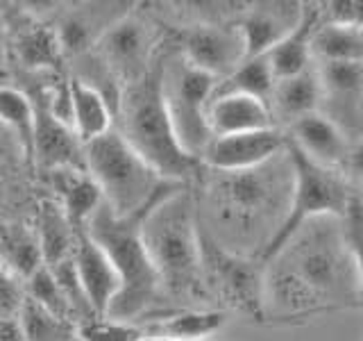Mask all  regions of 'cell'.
<instances>
[{"label": "cell", "mask_w": 363, "mask_h": 341, "mask_svg": "<svg viewBox=\"0 0 363 341\" xmlns=\"http://www.w3.org/2000/svg\"><path fill=\"white\" fill-rule=\"evenodd\" d=\"M0 341H26L16 316L0 314Z\"/></svg>", "instance_id": "36"}, {"label": "cell", "mask_w": 363, "mask_h": 341, "mask_svg": "<svg viewBox=\"0 0 363 341\" xmlns=\"http://www.w3.org/2000/svg\"><path fill=\"white\" fill-rule=\"evenodd\" d=\"M286 155L293 168V191L289 212L277 234L268 244L266 253L261 255V264H266L277 250L286 246L289 239L298 230H302L306 223L325 219V216L340 219L347 212L352 198H354V193L350 191V180L340 170L315 164L313 159L298 151L291 141L286 146Z\"/></svg>", "instance_id": "7"}, {"label": "cell", "mask_w": 363, "mask_h": 341, "mask_svg": "<svg viewBox=\"0 0 363 341\" xmlns=\"http://www.w3.org/2000/svg\"><path fill=\"white\" fill-rule=\"evenodd\" d=\"M26 341H77V325L43 310L32 298L23 301L16 314Z\"/></svg>", "instance_id": "27"}, {"label": "cell", "mask_w": 363, "mask_h": 341, "mask_svg": "<svg viewBox=\"0 0 363 341\" xmlns=\"http://www.w3.org/2000/svg\"><path fill=\"white\" fill-rule=\"evenodd\" d=\"M275 85H277V77H275V73H272L266 55H261V57H250V60H245L232 75L220 80L213 96L241 94V96L259 98V100H264L270 105Z\"/></svg>", "instance_id": "25"}, {"label": "cell", "mask_w": 363, "mask_h": 341, "mask_svg": "<svg viewBox=\"0 0 363 341\" xmlns=\"http://www.w3.org/2000/svg\"><path fill=\"white\" fill-rule=\"evenodd\" d=\"M34 234H37L43 264L52 269L73 257L79 230H75V225L68 221V216L60 202L43 200L37 214Z\"/></svg>", "instance_id": "23"}, {"label": "cell", "mask_w": 363, "mask_h": 341, "mask_svg": "<svg viewBox=\"0 0 363 341\" xmlns=\"http://www.w3.org/2000/svg\"><path fill=\"white\" fill-rule=\"evenodd\" d=\"M323 14H327V23H338V26H350L363 30V0H350V3H327Z\"/></svg>", "instance_id": "34"}, {"label": "cell", "mask_w": 363, "mask_h": 341, "mask_svg": "<svg viewBox=\"0 0 363 341\" xmlns=\"http://www.w3.org/2000/svg\"><path fill=\"white\" fill-rule=\"evenodd\" d=\"M291 191L293 168L286 153L243 173L209 170L196 193L202 232L230 253L261 261L286 219Z\"/></svg>", "instance_id": "2"}, {"label": "cell", "mask_w": 363, "mask_h": 341, "mask_svg": "<svg viewBox=\"0 0 363 341\" xmlns=\"http://www.w3.org/2000/svg\"><path fill=\"white\" fill-rule=\"evenodd\" d=\"M26 296H28V298H32L37 305H41L43 310L52 312L55 316L66 318V321L75 323L73 307H71V303H68L62 284L57 282L55 273L48 266H41L39 271H34L32 276L26 280Z\"/></svg>", "instance_id": "30"}, {"label": "cell", "mask_w": 363, "mask_h": 341, "mask_svg": "<svg viewBox=\"0 0 363 341\" xmlns=\"http://www.w3.org/2000/svg\"><path fill=\"white\" fill-rule=\"evenodd\" d=\"M152 48L155 37L147 23L128 14L102 34L94 48V55L109 68L125 89L152 68L157 62Z\"/></svg>", "instance_id": "11"}, {"label": "cell", "mask_w": 363, "mask_h": 341, "mask_svg": "<svg viewBox=\"0 0 363 341\" xmlns=\"http://www.w3.org/2000/svg\"><path fill=\"white\" fill-rule=\"evenodd\" d=\"M145 212L121 219L107 205H102L86 225L89 237L105 250L121 278V291L109 310V316L121 321L139 323L143 314H157L164 298L162 280L141 234Z\"/></svg>", "instance_id": "5"}, {"label": "cell", "mask_w": 363, "mask_h": 341, "mask_svg": "<svg viewBox=\"0 0 363 341\" xmlns=\"http://www.w3.org/2000/svg\"><path fill=\"white\" fill-rule=\"evenodd\" d=\"M286 136L298 151L313 159L315 164L334 170H343L352 148L345 128L325 112H315L295 121L286 130Z\"/></svg>", "instance_id": "13"}, {"label": "cell", "mask_w": 363, "mask_h": 341, "mask_svg": "<svg viewBox=\"0 0 363 341\" xmlns=\"http://www.w3.org/2000/svg\"><path fill=\"white\" fill-rule=\"evenodd\" d=\"M323 23V9L318 5H306L304 16L300 26L291 34H286L275 48L266 53V60L275 73L277 82L293 75H300L315 66V50H313V39L318 26Z\"/></svg>", "instance_id": "19"}, {"label": "cell", "mask_w": 363, "mask_h": 341, "mask_svg": "<svg viewBox=\"0 0 363 341\" xmlns=\"http://www.w3.org/2000/svg\"><path fill=\"white\" fill-rule=\"evenodd\" d=\"M179 48V55L191 66L200 68L202 73L216 77L218 82L232 75L247 60L238 23L200 21L184 30Z\"/></svg>", "instance_id": "10"}, {"label": "cell", "mask_w": 363, "mask_h": 341, "mask_svg": "<svg viewBox=\"0 0 363 341\" xmlns=\"http://www.w3.org/2000/svg\"><path fill=\"white\" fill-rule=\"evenodd\" d=\"M218 80L191 66L184 57L164 60V98L166 107L184 151L202 162L204 151L213 141L209 107Z\"/></svg>", "instance_id": "8"}, {"label": "cell", "mask_w": 363, "mask_h": 341, "mask_svg": "<svg viewBox=\"0 0 363 341\" xmlns=\"http://www.w3.org/2000/svg\"><path fill=\"white\" fill-rule=\"evenodd\" d=\"M289 136L279 128L213 136L202 155V166L218 173H243L270 164L286 153Z\"/></svg>", "instance_id": "12"}, {"label": "cell", "mask_w": 363, "mask_h": 341, "mask_svg": "<svg viewBox=\"0 0 363 341\" xmlns=\"http://www.w3.org/2000/svg\"><path fill=\"white\" fill-rule=\"evenodd\" d=\"M141 234L162 280L164 296L193 303L207 298L196 191L189 185L170 187L145 212Z\"/></svg>", "instance_id": "3"}, {"label": "cell", "mask_w": 363, "mask_h": 341, "mask_svg": "<svg viewBox=\"0 0 363 341\" xmlns=\"http://www.w3.org/2000/svg\"><path fill=\"white\" fill-rule=\"evenodd\" d=\"M0 253H3L5 264L11 269L16 278L26 282L34 271H39L43 264L39 242L34 232L26 230H11L3 234V244H0Z\"/></svg>", "instance_id": "29"}, {"label": "cell", "mask_w": 363, "mask_h": 341, "mask_svg": "<svg viewBox=\"0 0 363 341\" xmlns=\"http://www.w3.org/2000/svg\"><path fill=\"white\" fill-rule=\"evenodd\" d=\"M302 3H259L250 7L238 21V30L243 34L245 53L250 57H261L300 26L304 16Z\"/></svg>", "instance_id": "15"}, {"label": "cell", "mask_w": 363, "mask_h": 341, "mask_svg": "<svg viewBox=\"0 0 363 341\" xmlns=\"http://www.w3.org/2000/svg\"><path fill=\"white\" fill-rule=\"evenodd\" d=\"M209 125L213 136L277 128L268 102L241 94L213 96L209 107Z\"/></svg>", "instance_id": "20"}, {"label": "cell", "mask_w": 363, "mask_h": 341, "mask_svg": "<svg viewBox=\"0 0 363 341\" xmlns=\"http://www.w3.org/2000/svg\"><path fill=\"white\" fill-rule=\"evenodd\" d=\"M71 98H73V130L84 146L116 128V112H113L109 100L96 87H91L79 77H73Z\"/></svg>", "instance_id": "22"}, {"label": "cell", "mask_w": 363, "mask_h": 341, "mask_svg": "<svg viewBox=\"0 0 363 341\" xmlns=\"http://www.w3.org/2000/svg\"><path fill=\"white\" fill-rule=\"evenodd\" d=\"M266 323L302 325L359 307V280L336 216L306 223L266 264Z\"/></svg>", "instance_id": "1"}, {"label": "cell", "mask_w": 363, "mask_h": 341, "mask_svg": "<svg viewBox=\"0 0 363 341\" xmlns=\"http://www.w3.org/2000/svg\"><path fill=\"white\" fill-rule=\"evenodd\" d=\"M325 98L340 109L359 112L363 107V62H318Z\"/></svg>", "instance_id": "24"}, {"label": "cell", "mask_w": 363, "mask_h": 341, "mask_svg": "<svg viewBox=\"0 0 363 341\" xmlns=\"http://www.w3.org/2000/svg\"><path fill=\"white\" fill-rule=\"evenodd\" d=\"M77 341H150L141 323L96 316L77 325Z\"/></svg>", "instance_id": "31"}, {"label": "cell", "mask_w": 363, "mask_h": 341, "mask_svg": "<svg viewBox=\"0 0 363 341\" xmlns=\"http://www.w3.org/2000/svg\"><path fill=\"white\" fill-rule=\"evenodd\" d=\"M340 225H343V237L350 250L352 264L357 271L359 280V307L363 310V198L357 196L352 198L347 212L340 216Z\"/></svg>", "instance_id": "32"}, {"label": "cell", "mask_w": 363, "mask_h": 341, "mask_svg": "<svg viewBox=\"0 0 363 341\" xmlns=\"http://www.w3.org/2000/svg\"><path fill=\"white\" fill-rule=\"evenodd\" d=\"M227 323L223 307H175L157 312L143 325L150 341H200L207 339Z\"/></svg>", "instance_id": "17"}, {"label": "cell", "mask_w": 363, "mask_h": 341, "mask_svg": "<svg viewBox=\"0 0 363 341\" xmlns=\"http://www.w3.org/2000/svg\"><path fill=\"white\" fill-rule=\"evenodd\" d=\"M0 55H3V30H0Z\"/></svg>", "instance_id": "37"}, {"label": "cell", "mask_w": 363, "mask_h": 341, "mask_svg": "<svg viewBox=\"0 0 363 341\" xmlns=\"http://www.w3.org/2000/svg\"><path fill=\"white\" fill-rule=\"evenodd\" d=\"M202 271L207 296H218L227 310L266 323V276L259 259L230 253L202 232Z\"/></svg>", "instance_id": "9"}, {"label": "cell", "mask_w": 363, "mask_h": 341, "mask_svg": "<svg viewBox=\"0 0 363 341\" xmlns=\"http://www.w3.org/2000/svg\"><path fill=\"white\" fill-rule=\"evenodd\" d=\"M73 261L91 310L96 316H109L111 305L121 291V278L107 253L89 237L86 230L77 234Z\"/></svg>", "instance_id": "14"}, {"label": "cell", "mask_w": 363, "mask_h": 341, "mask_svg": "<svg viewBox=\"0 0 363 341\" xmlns=\"http://www.w3.org/2000/svg\"><path fill=\"white\" fill-rule=\"evenodd\" d=\"M23 301H26V287H21L14 273H9L5 264H0V314L16 316Z\"/></svg>", "instance_id": "33"}, {"label": "cell", "mask_w": 363, "mask_h": 341, "mask_svg": "<svg viewBox=\"0 0 363 341\" xmlns=\"http://www.w3.org/2000/svg\"><path fill=\"white\" fill-rule=\"evenodd\" d=\"M323 102L325 91L315 62V66H311L309 71L279 80L270 98V112L277 128L289 130L295 121L309 117V114L323 112Z\"/></svg>", "instance_id": "18"}, {"label": "cell", "mask_w": 363, "mask_h": 341, "mask_svg": "<svg viewBox=\"0 0 363 341\" xmlns=\"http://www.w3.org/2000/svg\"><path fill=\"white\" fill-rule=\"evenodd\" d=\"M0 123L11 128L26 148L28 157H32L34 146V125H37V105L14 87L0 85Z\"/></svg>", "instance_id": "28"}, {"label": "cell", "mask_w": 363, "mask_h": 341, "mask_svg": "<svg viewBox=\"0 0 363 341\" xmlns=\"http://www.w3.org/2000/svg\"><path fill=\"white\" fill-rule=\"evenodd\" d=\"M340 173L347 180H363V141H352L350 155Z\"/></svg>", "instance_id": "35"}, {"label": "cell", "mask_w": 363, "mask_h": 341, "mask_svg": "<svg viewBox=\"0 0 363 341\" xmlns=\"http://www.w3.org/2000/svg\"><path fill=\"white\" fill-rule=\"evenodd\" d=\"M16 57L30 71H50L62 60V45L55 28L32 26L16 37Z\"/></svg>", "instance_id": "26"}, {"label": "cell", "mask_w": 363, "mask_h": 341, "mask_svg": "<svg viewBox=\"0 0 363 341\" xmlns=\"http://www.w3.org/2000/svg\"><path fill=\"white\" fill-rule=\"evenodd\" d=\"M32 159L45 173L57 168H86L84 144L73 128L50 117L37 105V125H34Z\"/></svg>", "instance_id": "16"}, {"label": "cell", "mask_w": 363, "mask_h": 341, "mask_svg": "<svg viewBox=\"0 0 363 341\" xmlns=\"http://www.w3.org/2000/svg\"><path fill=\"white\" fill-rule=\"evenodd\" d=\"M48 175L57 193L55 200L64 207L68 221L75 225V230H86L89 221L105 205L96 180L89 175L86 168H57Z\"/></svg>", "instance_id": "21"}, {"label": "cell", "mask_w": 363, "mask_h": 341, "mask_svg": "<svg viewBox=\"0 0 363 341\" xmlns=\"http://www.w3.org/2000/svg\"><path fill=\"white\" fill-rule=\"evenodd\" d=\"M84 162L89 175L96 180L107 207L121 216H139L173 185L145 162L113 128L100 139L84 146Z\"/></svg>", "instance_id": "6"}, {"label": "cell", "mask_w": 363, "mask_h": 341, "mask_svg": "<svg viewBox=\"0 0 363 341\" xmlns=\"http://www.w3.org/2000/svg\"><path fill=\"white\" fill-rule=\"evenodd\" d=\"M116 130L164 180L189 185L202 173V162L184 151L170 121L164 98V60H157L141 80L123 89Z\"/></svg>", "instance_id": "4"}]
</instances>
